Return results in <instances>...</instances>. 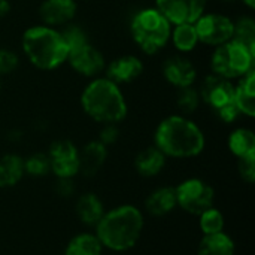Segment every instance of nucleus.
<instances>
[{"label": "nucleus", "mask_w": 255, "mask_h": 255, "mask_svg": "<svg viewBox=\"0 0 255 255\" xmlns=\"http://www.w3.org/2000/svg\"><path fill=\"white\" fill-rule=\"evenodd\" d=\"M78 103L82 114L99 126L123 124L130 114L126 88L105 75L85 82L79 91Z\"/></svg>", "instance_id": "nucleus-1"}, {"label": "nucleus", "mask_w": 255, "mask_h": 255, "mask_svg": "<svg viewBox=\"0 0 255 255\" xmlns=\"http://www.w3.org/2000/svg\"><path fill=\"white\" fill-rule=\"evenodd\" d=\"M154 146L167 158L188 160L199 157L206 148V134L200 124L179 112L163 117L154 130Z\"/></svg>", "instance_id": "nucleus-2"}, {"label": "nucleus", "mask_w": 255, "mask_h": 255, "mask_svg": "<svg viewBox=\"0 0 255 255\" xmlns=\"http://www.w3.org/2000/svg\"><path fill=\"white\" fill-rule=\"evenodd\" d=\"M19 54L34 70L52 73L66 67L69 48L60 28L36 22L22 30Z\"/></svg>", "instance_id": "nucleus-3"}, {"label": "nucleus", "mask_w": 255, "mask_h": 255, "mask_svg": "<svg viewBox=\"0 0 255 255\" xmlns=\"http://www.w3.org/2000/svg\"><path fill=\"white\" fill-rule=\"evenodd\" d=\"M143 226V215L136 206L121 205L103 214L96 224V236L103 248L124 253L139 242Z\"/></svg>", "instance_id": "nucleus-4"}, {"label": "nucleus", "mask_w": 255, "mask_h": 255, "mask_svg": "<svg viewBox=\"0 0 255 255\" xmlns=\"http://www.w3.org/2000/svg\"><path fill=\"white\" fill-rule=\"evenodd\" d=\"M172 24L151 3L137 7L127 21V34L142 57H157L169 48Z\"/></svg>", "instance_id": "nucleus-5"}, {"label": "nucleus", "mask_w": 255, "mask_h": 255, "mask_svg": "<svg viewBox=\"0 0 255 255\" xmlns=\"http://www.w3.org/2000/svg\"><path fill=\"white\" fill-rule=\"evenodd\" d=\"M208 73L236 82L255 69V52L242 42L232 39L209 49Z\"/></svg>", "instance_id": "nucleus-6"}, {"label": "nucleus", "mask_w": 255, "mask_h": 255, "mask_svg": "<svg viewBox=\"0 0 255 255\" xmlns=\"http://www.w3.org/2000/svg\"><path fill=\"white\" fill-rule=\"evenodd\" d=\"M193 24L200 46L208 49L232 40L235 34V18L230 13L218 9L205 10Z\"/></svg>", "instance_id": "nucleus-7"}, {"label": "nucleus", "mask_w": 255, "mask_h": 255, "mask_svg": "<svg viewBox=\"0 0 255 255\" xmlns=\"http://www.w3.org/2000/svg\"><path fill=\"white\" fill-rule=\"evenodd\" d=\"M160 76L163 82L175 91L197 85L202 75L191 55L170 52L160 63Z\"/></svg>", "instance_id": "nucleus-8"}, {"label": "nucleus", "mask_w": 255, "mask_h": 255, "mask_svg": "<svg viewBox=\"0 0 255 255\" xmlns=\"http://www.w3.org/2000/svg\"><path fill=\"white\" fill-rule=\"evenodd\" d=\"M108 58L102 48L93 40H88L76 48L69 49L66 67H69L76 76L82 79H93L105 73Z\"/></svg>", "instance_id": "nucleus-9"}, {"label": "nucleus", "mask_w": 255, "mask_h": 255, "mask_svg": "<svg viewBox=\"0 0 255 255\" xmlns=\"http://www.w3.org/2000/svg\"><path fill=\"white\" fill-rule=\"evenodd\" d=\"M175 191H176L178 206L191 215L199 217L205 211L214 208L215 191L203 179L199 178L185 179L178 187H175Z\"/></svg>", "instance_id": "nucleus-10"}, {"label": "nucleus", "mask_w": 255, "mask_h": 255, "mask_svg": "<svg viewBox=\"0 0 255 255\" xmlns=\"http://www.w3.org/2000/svg\"><path fill=\"white\" fill-rule=\"evenodd\" d=\"M146 70L145 58L137 52H123L108 60L105 67V76L126 88L136 84Z\"/></svg>", "instance_id": "nucleus-11"}, {"label": "nucleus", "mask_w": 255, "mask_h": 255, "mask_svg": "<svg viewBox=\"0 0 255 255\" xmlns=\"http://www.w3.org/2000/svg\"><path fill=\"white\" fill-rule=\"evenodd\" d=\"M197 90L202 99V105L212 114L233 105L235 82L218 78L212 73H205L197 82Z\"/></svg>", "instance_id": "nucleus-12"}, {"label": "nucleus", "mask_w": 255, "mask_h": 255, "mask_svg": "<svg viewBox=\"0 0 255 255\" xmlns=\"http://www.w3.org/2000/svg\"><path fill=\"white\" fill-rule=\"evenodd\" d=\"M51 172L58 179H73L79 175V148L69 139L54 140L48 149Z\"/></svg>", "instance_id": "nucleus-13"}, {"label": "nucleus", "mask_w": 255, "mask_h": 255, "mask_svg": "<svg viewBox=\"0 0 255 255\" xmlns=\"http://www.w3.org/2000/svg\"><path fill=\"white\" fill-rule=\"evenodd\" d=\"M152 4L169 19L170 24H193L209 9L211 0H152Z\"/></svg>", "instance_id": "nucleus-14"}, {"label": "nucleus", "mask_w": 255, "mask_h": 255, "mask_svg": "<svg viewBox=\"0 0 255 255\" xmlns=\"http://www.w3.org/2000/svg\"><path fill=\"white\" fill-rule=\"evenodd\" d=\"M79 13L78 0H40L37 6V22L63 28L76 21Z\"/></svg>", "instance_id": "nucleus-15"}, {"label": "nucleus", "mask_w": 255, "mask_h": 255, "mask_svg": "<svg viewBox=\"0 0 255 255\" xmlns=\"http://www.w3.org/2000/svg\"><path fill=\"white\" fill-rule=\"evenodd\" d=\"M108 146H105L100 140L94 139L87 142L79 149V173L91 178L94 176L108 160Z\"/></svg>", "instance_id": "nucleus-16"}, {"label": "nucleus", "mask_w": 255, "mask_h": 255, "mask_svg": "<svg viewBox=\"0 0 255 255\" xmlns=\"http://www.w3.org/2000/svg\"><path fill=\"white\" fill-rule=\"evenodd\" d=\"M233 102L242 118L253 120L255 117V69L235 82Z\"/></svg>", "instance_id": "nucleus-17"}, {"label": "nucleus", "mask_w": 255, "mask_h": 255, "mask_svg": "<svg viewBox=\"0 0 255 255\" xmlns=\"http://www.w3.org/2000/svg\"><path fill=\"white\" fill-rule=\"evenodd\" d=\"M169 48H172L173 52L176 54L193 57V54H196L200 48V42H199L194 24H190V22L172 24Z\"/></svg>", "instance_id": "nucleus-18"}, {"label": "nucleus", "mask_w": 255, "mask_h": 255, "mask_svg": "<svg viewBox=\"0 0 255 255\" xmlns=\"http://www.w3.org/2000/svg\"><path fill=\"white\" fill-rule=\"evenodd\" d=\"M166 163L167 157L158 148L151 145L136 154L134 169L143 178H154L161 173V170L166 167Z\"/></svg>", "instance_id": "nucleus-19"}, {"label": "nucleus", "mask_w": 255, "mask_h": 255, "mask_svg": "<svg viewBox=\"0 0 255 255\" xmlns=\"http://www.w3.org/2000/svg\"><path fill=\"white\" fill-rule=\"evenodd\" d=\"M227 148L236 160L255 157V133L253 128L245 126L235 127L227 137Z\"/></svg>", "instance_id": "nucleus-20"}, {"label": "nucleus", "mask_w": 255, "mask_h": 255, "mask_svg": "<svg viewBox=\"0 0 255 255\" xmlns=\"http://www.w3.org/2000/svg\"><path fill=\"white\" fill-rule=\"evenodd\" d=\"M78 218L87 226H96L105 214L103 202L94 193H85L79 196L75 205Z\"/></svg>", "instance_id": "nucleus-21"}, {"label": "nucleus", "mask_w": 255, "mask_h": 255, "mask_svg": "<svg viewBox=\"0 0 255 255\" xmlns=\"http://www.w3.org/2000/svg\"><path fill=\"white\" fill-rule=\"evenodd\" d=\"M178 206L176 191L172 187H161L149 194L145 202L146 211L154 217H164Z\"/></svg>", "instance_id": "nucleus-22"}, {"label": "nucleus", "mask_w": 255, "mask_h": 255, "mask_svg": "<svg viewBox=\"0 0 255 255\" xmlns=\"http://www.w3.org/2000/svg\"><path fill=\"white\" fill-rule=\"evenodd\" d=\"M24 158L18 154L0 157V188L15 187L24 176Z\"/></svg>", "instance_id": "nucleus-23"}, {"label": "nucleus", "mask_w": 255, "mask_h": 255, "mask_svg": "<svg viewBox=\"0 0 255 255\" xmlns=\"http://www.w3.org/2000/svg\"><path fill=\"white\" fill-rule=\"evenodd\" d=\"M236 247L233 239L224 232L215 235H203L197 255H235Z\"/></svg>", "instance_id": "nucleus-24"}, {"label": "nucleus", "mask_w": 255, "mask_h": 255, "mask_svg": "<svg viewBox=\"0 0 255 255\" xmlns=\"http://www.w3.org/2000/svg\"><path fill=\"white\" fill-rule=\"evenodd\" d=\"M173 105L176 108V112L187 115V117H193L196 112H199L203 105H202V99H200L197 85L175 90Z\"/></svg>", "instance_id": "nucleus-25"}, {"label": "nucleus", "mask_w": 255, "mask_h": 255, "mask_svg": "<svg viewBox=\"0 0 255 255\" xmlns=\"http://www.w3.org/2000/svg\"><path fill=\"white\" fill-rule=\"evenodd\" d=\"M103 247L96 235L81 233L72 238L64 250V255H102Z\"/></svg>", "instance_id": "nucleus-26"}, {"label": "nucleus", "mask_w": 255, "mask_h": 255, "mask_svg": "<svg viewBox=\"0 0 255 255\" xmlns=\"http://www.w3.org/2000/svg\"><path fill=\"white\" fill-rule=\"evenodd\" d=\"M233 39L242 42L255 52V18L253 12H245L235 18Z\"/></svg>", "instance_id": "nucleus-27"}, {"label": "nucleus", "mask_w": 255, "mask_h": 255, "mask_svg": "<svg viewBox=\"0 0 255 255\" xmlns=\"http://www.w3.org/2000/svg\"><path fill=\"white\" fill-rule=\"evenodd\" d=\"M24 173L33 178H42L51 173V163L46 152H34L24 158Z\"/></svg>", "instance_id": "nucleus-28"}, {"label": "nucleus", "mask_w": 255, "mask_h": 255, "mask_svg": "<svg viewBox=\"0 0 255 255\" xmlns=\"http://www.w3.org/2000/svg\"><path fill=\"white\" fill-rule=\"evenodd\" d=\"M21 61L22 57L19 51L10 46H0V76L3 79L16 73L21 67Z\"/></svg>", "instance_id": "nucleus-29"}, {"label": "nucleus", "mask_w": 255, "mask_h": 255, "mask_svg": "<svg viewBox=\"0 0 255 255\" xmlns=\"http://www.w3.org/2000/svg\"><path fill=\"white\" fill-rule=\"evenodd\" d=\"M200 218V230L203 235H215L224 232V215L215 209L211 208L199 215Z\"/></svg>", "instance_id": "nucleus-30"}, {"label": "nucleus", "mask_w": 255, "mask_h": 255, "mask_svg": "<svg viewBox=\"0 0 255 255\" xmlns=\"http://www.w3.org/2000/svg\"><path fill=\"white\" fill-rule=\"evenodd\" d=\"M120 136H121L120 124H103L100 126L97 140H100L105 146L109 148L120 140Z\"/></svg>", "instance_id": "nucleus-31"}, {"label": "nucleus", "mask_w": 255, "mask_h": 255, "mask_svg": "<svg viewBox=\"0 0 255 255\" xmlns=\"http://www.w3.org/2000/svg\"><path fill=\"white\" fill-rule=\"evenodd\" d=\"M238 172H239L241 178H242L245 182H248V184H254L255 182V157L238 160Z\"/></svg>", "instance_id": "nucleus-32"}, {"label": "nucleus", "mask_w": 255, "mask_h": 255, "mask_svg": "<svg viewBox=\"0 0 255 255\" xmlns=\"http://www.w3.org/2000/svg\"><path fill=\"white\" fill-rule=\"evenodd\" d=\"M55 191H57L61 197H69V196L73 193V182H72V179H58V178H57Z\"/></svg>", "instance_id": "nucleus-33"}, {"label": "nucleus", "mask_w": 255, "mask_h": 255, "mask_svg": "<svg viewBox=\"0 0 255 255\" xmlns=\"http://www.w3.org/2000/svg\"><path fill=\"white\" fill-rule=\"evenodd\" d=\"M12 12V1L10 0H0V19H4Z\"/></svg>", "instance_id": "nucleus-34"}, {"label": "nucleus", "mask_w": 255, "mask_h": 255, "mask_svg": "<svg viewBox=\"0 0 255 255\" xmlns=\"http://www.w3.org/2000/svg\"><path fill=\"white\" fill-rule=\"evenodd\" d=\"M247 12H254L255 0H238Z\"/></svg>", "instance_id": "nucleus-35"}, {"label": "nucleus", "mask_w": 255, "mask_h": 255, "mask_svg": "<svg viewBox=\"0 0 255 255\" xmlns=\"http://www.w3.org/2000/svg\"><path fill=\"white\" fill-rule=\"evenodd\" d=\"M214 1H217L220 4H233V3H238V0H214Z\"/></svg>", "instance_id": "nucleus-36"}, {"label": "nucleus", "mask_w": 255, "mask_h": 255, "mask_svg": "<svg viewBox=\"0 0 255 255\" xmlns=\"http://www.w3.org/2000/svg\"><path fill=\"white\" fill-rule=\"evenodd\" d=\"M1 91H3V78L0 76V94H1Z\"/></svg>", "instance_id": "nucleus-37"}, {"label": "nucleus", "mask_w": 255, "mask_h": 255, "mask_svg": "<svg viewBox=\"0 0 255 255\" xmlns=\"http://www.w3.org/2000/svg\"><path fill=\"white\" fill-rule=\"evenodd\" d=\"M78 1H94V0H78Z\"/></svg>", "instance_id": "nucleus-38"}]
</instances>
